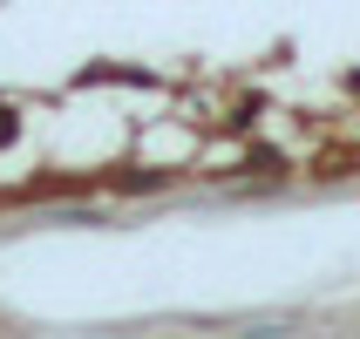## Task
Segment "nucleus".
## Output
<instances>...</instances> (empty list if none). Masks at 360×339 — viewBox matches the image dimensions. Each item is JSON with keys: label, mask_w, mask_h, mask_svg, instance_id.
<instances>
[{"label": "nucleus", "mask_w": 360, "mask_h": 339, "mask_svg": "<svg viewBox=\"0 0 360 339\" xmlns=\"http://www.w3.org/2000/svg\"><path fill=\"white\" fill-rule=\"evenodd\" d=\"M14 129H20V122H14V109H0V149L14 142Z\"/></svg>", "instance_id": "1"}]
</instances>
